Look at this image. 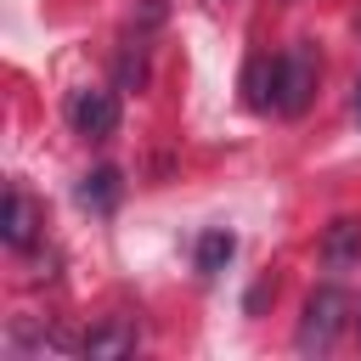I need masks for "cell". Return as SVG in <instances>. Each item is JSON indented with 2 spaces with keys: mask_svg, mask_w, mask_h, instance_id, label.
I'll list each match as a JSON object with an SVG mask.
<instances>
[{
  "mask_svg": "<svg viewBox=\"0 0 361 361\" xmlns=\"http://www.w3.org/2000/svg\"><path fill=\"white\" fill-rule=\"evenodd\" d=\"M68 124L85 141H107L118 130V96L113 90H73L68 96Z\"/></svg>",
  "mask_w": 361,
  "mask_h": 361,
  "instance_id": "3957f363",
  "label": "cell"
},
{
  "mask_svg": "<svg viewBox=\"0 0 361 361\" xmlns=\"http://www.w3.org/2000/svg\"><path fill=\"white\" fill-rule=\"evenodd\" d=\"M34 203L23 197V186H6V203H0V237L11 243V248H28L34 243Z\"/></svg>",
  "mask_w": 361,
  "mask_h": 361,
  "instance_id": "277c9868",
  "label": "cell"
},
{
  "mask_svg": "<svg viewBox=\"0 0 361 361\" xmlns=\"http://www.w3.org/2000/svg\"><path fill=\"white\" fill-rule=\"evenodd\" d=\"M344 310H350V299H344V288H316L310 299H305V316H299V333H293V344H299V355H327L333 344H338V333H344Z\"/></svg>",
  "mask_w": 361,
  "mask_h": 361,
  "instance_id": "7a4b0ae2",
  "label": "cell"
},
{
  "mask_svg": "<svg viewBox=\"0 0 361 361\" xmlns=\"http://www.w3.org/2000/svg\"><path fill=\"white\" fill-rule=\"evenodd\" d=\"M231 254H237V237H231V231L214 226V231L197 237V271H203V276H220V271L231 265Z\"/></svg>",
  "mask_w": 361,
  "mask_h": 361,
  "instance_id": "ba28073f",
  "label": "cell"
},
{
  "mask_svg": "<svg viewBox=\"0 0 361 361\" xmlns=\"http://www.w3.org/2000/svg\"><path fill=\"white\" fill-rule=\"evenodd\" d=\"M355 113H361V79H355Z\"/></svg>",
  "mask_w": 361,
  "mask_h": 361,
  "instance_id": "9c48e42d",
  "label": "cell"
},
{
  "mask_svg": "<svg viewBox=\"0 0 361 361\" xmlns=\"http://www.w3.org/2000/svg\"><path fill=\"white\" fill-rule=\"evenodd\" d=\"M118 192H124V180H118V169H113V164H102V169H90V175L79 180V203H85V209H96V214H107V209L118 203Z\"/></svg>",
  "mask_w": 361,
  "mask_h": 361,
  "instance_id": "52a82bcc",
  "label": "cell"
},
{
  "mask_svg": "<svg viewBox=\"0 0 361 361\" xmlns=\"http://www.w3.org/2000/svg\"><path fill=\"white\" fill-rule=\"evenodd\" d=\"M316 79H322V62H316V45L293 39L276 62H271V107L282 118H299L310 102H316Z\"/></svg>",
  "mask_w": 361,
  "mask_h": 361,
  "instance_id": "6da1fadb",
  "label": "cell"
},
{
  "mask_svg": "<svg viewBox=\"0 0 361 361\" xmlns=\"http://www.w3.org/2000/svg\"><path fill=\"white\" fill-rule=\"evenodd\" d=\"M130 350H135V322H124V316H113L107 327L85 333V355H96V361H107V355H130Z\"/></svg>",
  "mask_w": 361,
  "mask_h": 361,
  "instance_id": "8992f818",
  "label": "cell"
},
{
  "mask_svg": "<svg viewBox=\"0 0 361 361\" xmlns=\"http://www.w3.org/2000/svg\"><path fill=\"white\" fill-rule=\"evenodd\" d=\"M322 259H327L333 271L355 265V259H361V220H333L327 237H322Z\"/></svg>",
  "mask_w": 361,
  "mask_h": 361,
  "instance_id": "5b68a950",
  "label": "cell"
}]
</instances>
